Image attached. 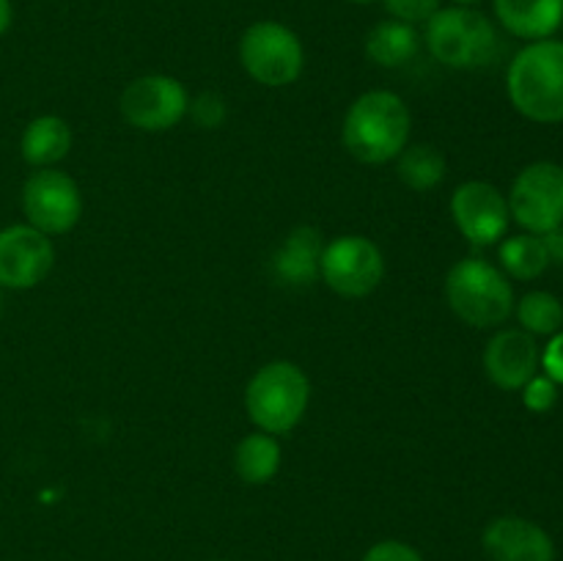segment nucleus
Masks as SVG:
<instances>
[{"instance_id": "nucleus-3", "label": "nucleus", "mask_w": 563, "mask_h": 561, "mask_svg": "<svg viewBox=\"0 0 563 561\" xmlns=\"http://www.w3.org/2000/svg\"><path fill=\"white\" fill-rule=\"evenodd\" d=\"M311 380L297 363L269 361L247 380L245 410L253 427L267 435H289L306 418Z\"/></svg>"}, {"instance_id": "nucleus-6", "label": "nucleus", "mask_w": 563, "mask_h": 561, "mask_svg": "<svg viewBox=\"0 0 563 561\" xmlns=\"http://www.w3.org/2000/svg\"><path fill=\"white\" fill-rule=\"evenodd\" d=\"M240 64L251 80L264 88H286L297 82L306 66V50L289 25L258 20L242 33Z\"/></svg>"}, {"instance_id": "nucleus-9", "label": "nucleus", "mask_w": 563, "mask_h": 561, "mask_svg": "<svg viewBox=\"0 0 563 561\" xmlns=\"http://www.w3.org/2000/svg\"><path fill=\"white\" fill-rule=\"evenodd\" d=\"M190 108V94L170 75H141L119 97L121 119L141 132H168Z\"/></svg>"}, {"instance_id": "nucleus-1", "label": "nucleus", "mask_w": 563, "mask_h": 561, "mask_svg": "<svg viewBox=\"0 0 563 561\" xmlns=\"http://www.w3.org/2000/svg\"><path fill=\"white\" fill-rule=\"evenodd\" d=\"M412 113L388 88L366 91L350 105L341 124V143L363 165H385L410 146Z\"/></svg>"}, {"instance_id": "nucleus-16", "label": "nucleus", "mask_w": 563, "mask_h": 561, "mask_svg": "<svg viewBox=\"0 0 563 561\" xmlns=\"http://www.w3.org/2000/svg\"><path fill=\"white\" fill-rule=\"evenodd\" d=\"M495 14L511 36L542 42L563 22V0H495Z\"/></svg>"}, {"instance_id": "nucleus-32", "label": "nucleus", "mask_w": 563, "mask_h": 561, "mask_svg": "<svg viewBox=\"0 0 563 561\" xmlns=\"http://www.w3.org/2000/svg\"><path fill=\"white\" fill-rule=\"evenodd\" d=\"M0 317H3V295H0Z\"/></svg>"}, {"instance_id": "nucleus-28", "label": "nucleus", "mask_w": 563, "mask_h": 561, "mask_svg": "<svg viewBox=\"0 0 563 561\" xmlns=\"http://www.w3.org/2000/svg\"><path fill=\"white\" fill-rule=\"evenodd\" d=\"M539 237H542L544 248H548L550 262L563 264V223L555 226V229L544 231V234H539Z\"/></svg>"}, {"instance_id": "nucleus-10", "label": "nucleus", "mask_w": 563, "mask_h": 561, "mask_svg": "<svg viewBox=\"0 0 563 561\" xmlns=\"http://www.w3.org/2000/svg\"><path fill=\"white\" fill-rule=\"evenodd\" d=\"M509 212L528 234H544L563 223V165L533 163L517 174L509 193Z\"/></svg>"}, {"instance_id": "nucleus-22", "label": "nucleus", "mask_w": 563, "mask_h": 561, "mask_svg": "<svg viewBox=\"0 0 563 561\" xmlns=\"http://www.w3.org/2000/svg\"><path fill=\"white\" fill-rule=\"evenodd\" d=\"M515 314L522 330L531 336H553L563 330V302L553 292H528L515 302Z\"/></svg>"}, {"instance_id": "nucleus-5", "label": "nucleus", "mask_w": 563, "mask_h": 561, "mask_svg": "<svg viewBox=\"0 0 563 561\" xmlns=\"http://www.w3.org/2000/svg\"><path fill=\"white\" fill-rule=\"evenodd\" d=\"M429 53L449 69H482L498 58V31L476 9L451 6L434 11L423 33Z\"/></svg>"}, {"instance_id": "nucleus-20", "label": "nucleus", "mask_w": 563, "mask_h": 561, "mask_svg": "<svg viewBox=\"0 0 563 561\" xmlns=\"http://www.w3.org/2000/svg\"><path fill=\"white\" fill-rule=\"evenodd\" d=\"M445 157L432 143H412L396 157V174L405 187L416 193H429L445 179Z\"/></svg>"}, {"instance_id": "nucleus-4", "label": "nucleus", "mask_w": 563, "mask_h": 561, "mask_svg": "<svg viewBox=\"0 0 563 561\" xmlns=\"http://www.w3.org/2000/svg\"><path fill=\"white\" fill-rule=\"evenodd\" d=\"M449 308L471 328H498L515 314V289L500 267L482 256L460 258L445 275Z\"/></svg>"}, {"instance_id": "nucleus-26", "label": "nucleus", "mask_w": 563, "mask_h": 561, "mask_svg": "<svg viewBox=\"0 0 563 561\" xmlns=\"http://www.w3.org/2000/svg\"><path fill=\"white\" fill-rule=\"evenodd\" d=\"M361 561H423V556L412 544L399 542V539H383V542L372 544Z\"/></svg>"}, {"instance_id": "nucleus-13", "label": "nucleus", "mask_w": 563, "mask_h": 561, "mask_svg": "<svg viewBox=\"0 0 563 561\" xmlns=\"http://www.w3.org/2000/svg\"><path fill=\"white\" fill-rule=\"evenodd\" d=\"M489 561H555V542L539 522L517 515L495 517L482 534Z\"/></svg>"}, {"instance_id": "nucleus-8", "label": "nucleus", "mask_w": 563, "mask_h": 561, "mask_svg": "<svg viewBox=\"0 0 563 561\" xmlns=\"http://www.w3.org/2000/svg\"><path fill=\"white\" fill-rule=\"evenodd\" d=\"M22 212L42 234H69L80 223L82 193L66 170L36 168L22 185Z\"/></svg>"}, {"instance_id": "nucleus-30", "label": "nucleus", "mask_w": 563, "mask_h": 561, "mask_svg": "<svg viewBox=\"0 0 563 561\" xmlns=\"http://www.w3.org/2000/svg\"><path fill=\"white\" fill-rule=\"evenodd\" d=\"M456 6H471V3H478V0H454Z\"/></svg>"}, {"instance_id": "nucleus-31", "label": "nucleus", "mask_w": 563, "mask_h": 561, "mask_svg": "<svg viewBox=\"0 0 563 561\" xmlns=\"http://www.w3.org/2000/svg\"><path fill=\"white\" fill-rule=\"evenodd\" d=\"M350 3H357V6H368V3H374V0H350Z\"/></svg>"}, {"instance_id": "nucleus-29", "label": "nucleus", "mask_w": 563, "mask_h": 561, "mask_svg": "<svg viewBox=\"0 0 563 561\" xmlns=\"http://www.w3.org/2000/svg\"><path fill=\"white\" fill-rule=\"evenodd\" d=\"M11 22H14V6H11V0H0V36L9 31Z\"/></svg>"}, {"instance_id": "nucleus-17", "label": "nucleus", "mask_w": 563, "mask_h": 561, "mask_svg": "<svg viewBox=\"0 0 563 561\" xmlns=\"http://www.w3.org/2000/svg\"><path fill=\"white\" fill-rule=\"evenodd\" d=\"M71 152V127L60 116H36L20 138V154L33 168H55Z\"/></svg>"}, {"instance_id": "nucleus-18", "label": "nucleus", "mask_w": 563, "mask_h": 561, "mask_svg": "<svg viewBox=\"0 0 563 561\" xmlns=\"http://www.w3.org/2000/svg\"><path fill=\"white\" fill-rule=\"evenodd\" d=\"M421 47L416 25H407L399 20H383L368 31L366 36V55L383 69H399L407 61H412Z\"/></svg>"}, {"instance_id": "nucleus-21", "label": "nucleus", "mask_w": 563, "mask_h": 561, "mask_svg": "<svg viewBox=\"0 0 563 561\" xmlns=\"http://www.w3.org/2000/svg\"><path fill=\"white\" fill-rule=\"evenodd\" d=\"M498 258L504 273L517 280H533L550 267V256L542 237L528 234V231L526 234L506 237V240L500 242Z\"/></svg>"}, {"instance_id": "nucleus-7", "label": "nucleus", "mask_w": 563, "mask_h": 561, "mask_svg": "<svg viewBox=\"0 0 563 561\" xmlns=\"http://www.w3.org/2000/svg\"><path fill=\"white\" fill-rule=\"evenodd\" d=\"M319 278L341 297H368L385 278V256L374 240L363 234H344L324 242Z\"/></svg>"}, {"instance_id": "nucleus-11", "label": "nucleus", "mask_w": 563, "mask_h": 561, "mask_svg": "<svg viewBox=\"0 0 563 561\" xmlns=\"http://www.w3.org/2000/svg\"><path fill=\"white\" fill-rule=\"evenodd\" d=\"M451 218L473 248H489L506 237L511 223L509 201L489 182H462L451 196Z\"/></svg>"}, {"instance_id": "nucleus-27", "label": "nucleus", "mask_w": 563, "mask_h": 561, "mask_svg": "<svg viewBox=\"0 0 563 561\" xmlns=\"http://www.w3.org/2000/svg\"><path fill=\"white\" fill-rule=\"evenodd\" d=\"M539 363H542L544 374H548L550 380H555V383L563 385V330L553 333V339H550L548 346H544L542 361Z\"/></svg>"}, {"instance_id": "nucleus-14", "label": "nucleus", "mask_w": 563, "mask_h": 561, "mask_svg": "<svg viewBox=\"0 0 563 561\" xmlns=\"http://www.w3.org/2000/svg\"><path fill=\"white\" fill-rule=\"evenodd\" d=\"M539 361L537 339L522 328L498 330L484 346V369L500 391H520L539 372Z\"/></svg>"}, {"instance_id": "nucleus-24", "label": "nucleus", "mask_w": 563, "mask_h": 561, "mask_svg": "<svg viewBox=\"0 0 563 561\" xmlns=\"http://www.w3.org/2000/svg\"><path fill=\"white\" fill-rule=\"evenodd\" d=\"M522 402L531 413H550L559 402V383L550 380L548 374H533L526 385H522Z\"/></svg>"}, {"instance_id": "nucleus-12", "label": "nucleus", "mask_w": 563, "mask_h": 561, "mask_svg": "<svg viewBox=\"0 0 563 561\" xmlns=\"http://www.w3.org/2000/svg\"><path fill=\"white\" fill-rule=\"evenodd\" d=\"M53 240L31 223L0 229V289H33L53 273Z\"/></svg>"}, {"instance_id": "nucleus-33", "label": "nucleus", "mask_w": 563, "mask_h": 561, "mask_svg": "<svg viewBox=\"0 0 563 561\" xmlns=\"http://www.w3.org/2000/svg\"><path fill=\"white\" fill-rule=\"evenodd\" d=\"M214 561H225V559H214Z\"/></svg>"}, {"instance_id": "nucleus-15", "label": "nucleus", "mask_w": 563, "mask_h": 561, "mask_svg": "<svg viewBox=\"0 0 563 561\" xmlns=\"http://www.w3.org/2000/svg\"><path fill=\"white\" fill-rule=\"evenodd\" d=\"M324 240L322 231L313 226H295L280 242L273 258V270L286 286H311L319 280Z\"/></svg>"}, {"instance_id": "nucleus-19", "label": "nucleus", "mask_w": 563, "mask_h": 561, "mask_svg": "<svg viewBox=\"0 0 563 561\" xmlns=\"http://www.w3.org/2000/svg\"><path fill=\"white\" fill-rule=\"evenodd\" d=\"M280 443L275 435L256 432L245 435L234 449V471L245 484H267L280 471Z\"/></svg>"}, {"instance_id": "nucleus-25", "label": "nucleus", "mask_w": 563, "mask_h": 561, "mask_svg": "<svg viewBox=\"0 0 563 561\" xmlns=\"http://www.w3.org/2000/svg\"><path fill=\"white\" fill-rule=\"evenodd\" d=\"M383 3L394 20L407 22V25L429 22L434 11H440V0H383Z\"/></svg>"}, {"instance_id": "nucleus-23", "label": "nucleus", "mask_w": 563, "mask_h": 561, "mask_svg": "<svg viewBox=\"0 0 563 561\" xmlns=\"http://www.w3.org/2000/svg\"><path fill=\"white\" fill-rule=\"evenodd\" d=\"M187 113L192 116V121H196L201 130H218V127H223L225 119H229V105H225V99L220 97L218 91H201L192 97Z\"/></svg>"}, {"instance_id": "nucleus-2", "label": "nucleus", "mask_w": 563, "mask_h": 561, "mask_svg": "<svg viewBox=\"0 0 563 561\" xmlns=\"http://www.w3.org/2000/svg\"><path fill=\"white\" fill-rule=\"evenodd\" d=\"M506 91L526 119L537 124L563 121V42L542 38L522 47L506 72Z\"/></svg>"}]
</instances>
